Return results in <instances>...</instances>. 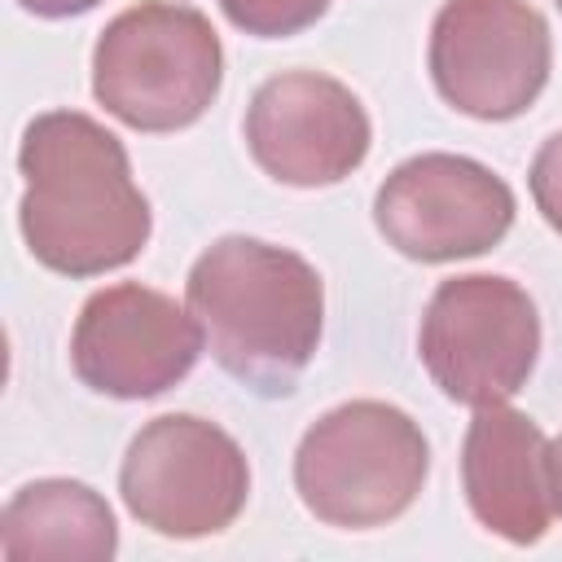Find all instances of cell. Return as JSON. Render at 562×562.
I'll return each instance as SVG.
<instances>
[{"instance_id": "obj_1", "label": "cell", "mask_w": 562, "mask_h": 562, "mask_svg": "<svg viewBox=\"0 0 562 562\" xmlns=\"http://www.w3.org/2000/svg\"><path fill=\"white\" fill-rule=\"evenodd\" d=\"M18 171L26 180L18 224L35 263L61 277L127 268L154 228L149 198L132 180L123 140L79 110H44L26 123Z\"/></svg>"}, {"instance_id": "obj_2", "label": "cell", "mask_w": 562, "mask_h": 562, "mask_svg": "<svg viewBox=\"0 0 562 562\" xmlns=\"http://www.w3.org/2000/svg\"><path fill=\"white\" fill-rule=\"evenodd\" d=\"M184 299L215 364L255 395H290L321 347L325 285L290 246L220 237L189 268Z\"/></svg>"}, {"instance_id": "obj_3", "label": "cell", "mask_w": 562, "mask_h": 562, "mask_svg": "<svg viewBox=\"0 0 562 562\" xmlns=\"http://www.w3.org/2000/svg\"><path fill=\"white\" fill-rule=\"evenodd\" d=\"M224 83V48L206 13L140 0L105 22L92 48V97L136 132L193 127Z\"/></svg>"}, {"instance_id": "obj_4", "label": "cell", "mask_w": 562, "mask_h": 562, "mask_svg": "<svg viewBox=\"0 0 562 562\" xmlns=\"http://www.w3.org/2000/svg\"><path fill=\"white\" fill-rule=\"evenodd\" d=\"M430 474L422 426L386 400H351L316 417L294 452L303 509L342 531L395 522Z\"/></svg>"}, {"instance_id": "obj_5", "label": "cell", "mask_w": 562, "mask_h": 562, "mask_svg": "<svg viewBox=\"0 0 562 562\" xmlns=\"http://www.w3.org/2000/svg\"><path fill=\"white\" fill-rule=\"evenodd\" d=\"M417 351L448 400L465 408L505 404L527 386L540 356L536 303L496 272L439 281L422 312Z\"/></svg>"}, {"instance_id": "obj_6", "label": "cell", "mask_w": 562, "mask_h": 562, "mask_svg": "<svg viewBox=\"0 0 562 562\" xmlns=\"http://www.w3.org/2000/svg\"><path fill=\"white\" fill-rule=\"evenodd\" d=\"M119 492L127 514L171 540H202L237 522L250 496L241 443L206 417L167 413L127 443Z\"/></svg>"}, {"instance_id": "obj_7", "label": "cell", "mask_w": 562, "mask_h": 562, "mask_svg": "<svg viewBox=\"0 0 562 562\" xmlns=\"http://www.w3.org/2000/svg\"><path fill=\"white\" fill-rule=\"evenodd\" d=\"M435 92L483 123L518 119L549 83L553 40L527 0H443L430 22Z\"/></svg>"}, {"instance_id": "obj_8", "label": "cell", "mask_w": 562, "mask_h": 562, "mask_svg": "<svg viewBox=\"0 0 562 562\" xmlns=\"http://www.w3.org/2000/svg\"><path fill=\"white\" fill-rule=\"evenodd\" d=\"M373 224L417 263H452L492 250L514 224L509 184L465 154H417L373 198Z\"/></svg>"}, {"instance_id": "obj_9", "label": "cell", "mask_w": 562, "mask_h": 562, "mask_svg": "<svg viewBox=\"0 0 562 562\" xmlns=\"http://www.w3.org/2000/svg\"><path fill=\"white\" fill-rule=\"evenodd\" d=\"M206 338L189 307L140 281L97 290L70 334L75 378L110 400H154L189 378Z\"/></svg>"}, {"instance_id": "obj_10", "label": "cell", "mask_w": 562, "mask_h": 562, "mask_svg": "<svg viewBox=\"0 0 562 562\" xmlns=\"http://www.w3.org/2000/svg\"><path fill=\"white\" fill-rule=\"evenodd\" d=\"M246 145L263 176L290 189L347 180L373 145L360 97L321 70H285L255 88L246 105Z\"/></svg>"}, {"instance_id": "obj_11", "label": "cell", "mask_w": 562, "mask_h": 562, "mask_svg": "<svg viewBox=\"0 0 562 562\" xmlns=\"http://www.w3.org/2000/svg\"><path fill=\"white\" fill-rule=\"evenodd\" d=\"M461 487L470 514L509 544H536L553 505V439L518 408L487 404L461 443Z\"/></svg>"}, {"instance_id": "obj_12", "label": "cell", "mask_w": 562, "mask_h": 562, "mask_svg": "<svg viewBox=\"0 0 562 562\" xmlns=\"http://www.w3.org/2000/svg\"><path fill=\"white\" fill-rule=\"evenodd\" d=\"M0 553L9 562L70 558L110 562L119 553V527L101 492L79 479H35L18 487L0 514Z\"/></svg>"}, {"instance_id": "obj_13", "label": "cell", "mask_w": 562, "mask_h": 562, "mask_svg": "<svg viewBox=\"0 0 562 562\" xmlns=\"http://www.w3.org/2000/svg\"><path fill=\"white\" fill-rule=\"evenodd\" d=\"M224 18L255 40H285L316 26L329 0H220Z\"/></svg>"}, {"instance_id": "obj_14", "label": "cell", "mask_w": 562, "mask_h": 562, "mask_svg": "<svg viewBox=\"0 0 562 562\" xmlns=\"http://www.w3.org/2000/svg\"><path fill=\"white\" fill-rule=\"evenodd\" d=\"M527 184H531V198H536V211L544 215V224L553 233H562V132H553L536 149Z\"/></svg>"}, {"instance_id": "obj_15", "label": "cell", "mask_w": 562, "mask_h": 562, "mask_svg": "<svg viewBox=\"0 0 562 562\" xmlns=\"http://www.w3.org/2000/svg\"><path fill=\"white\" fill-rule=\"evenodd\" d=\"M26 13H35V18H75V13H88V9H97L101 0H18Z\"/></svg>"}, {"instance_id": "obj_16", "label": "cell", "mask_w": 562, "mask_h": 562, "mask_svg": "<svg viewBox=\"0 0 562 562\" xmlns=\"http://www.w3.org/2000/svg\"><path fill=\"white\" fill-rule=\"evenodd\" d=\"M553 505L562 514V435L553 439Z\"/></svg>"}, {"instance_id": "obj_17", "label": "cell", "mask_w": 562, "mask_h": 562, "mask_svg": "<svg viewBox=\"0 0 562 562\" xmlns=\"http://www.w3.org/2000/svg\"><path fill=\"white\" fill-rule=\"evenodd\" d=\"M553 4H558V13H562V0H553Z\"/></svg>"}]
</instances>
